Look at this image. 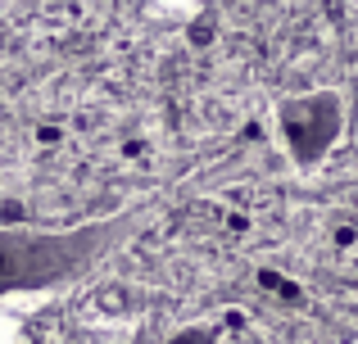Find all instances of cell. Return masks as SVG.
<instances>
[{
  "label": "cell",
  "instance_id": "obj_1",
  "mask_svg": "<svg viewBox=\"0 0 358 344\" xmlns=\"http://www.w3.org/2000/svg\"><path fill=\"white\" fill-rule=\"evenodd\" d=\"M127 236H131V218H100L59 231L0 227V299L73 285Z\"/></svg>",
  "mask_w": 358,
  "mask_h": 344
},
{
  "label": "cell",
  "instance_id": "obj_2",
  "mask_svg": "<svg viewBox=\"0 0 358 344\" xmlns=\"http://www.w3.org/2000/svg\"><path fill=\"white\" fill-rule=\"evenodd\" d=\"M281 132H286V145H290V159L313 168L331 154V145L341 141L345 132V105L341 96L331 91H317V96H299L295 105H286L281 114Z\"/></svg>",
  "mask_w": 358,
  "mask_h": 344
},
{
  "label": "cell",
  "instance_id": "obj_3",
  "mask_svg": "<svg viewBox=\"0 0 358 344\" xmlns=\"http://www.w3.org/2000/svg\"><path fill=\"white\" fill-rule=\"evenodd\" d=\"M168 344H218V331L213 327H186V331H177Z\"/></svg>",
  "mask_w": 358,
  "mask_h": 344
},
{
  "label": "cell",
  "instance_id": "obj_4",
  "mask_svg": "<svg viewBox=\"0 0 358 344\" xmlns=\"http://www.w3.org/2000/svg\"><path fill=\"white\" fill-rule=\"evenodd\" d=\"M354 344H358V340H354Z\"/></svg>",
  "mask_w": 358,
  "mask_h": 344
}]
</instances>
